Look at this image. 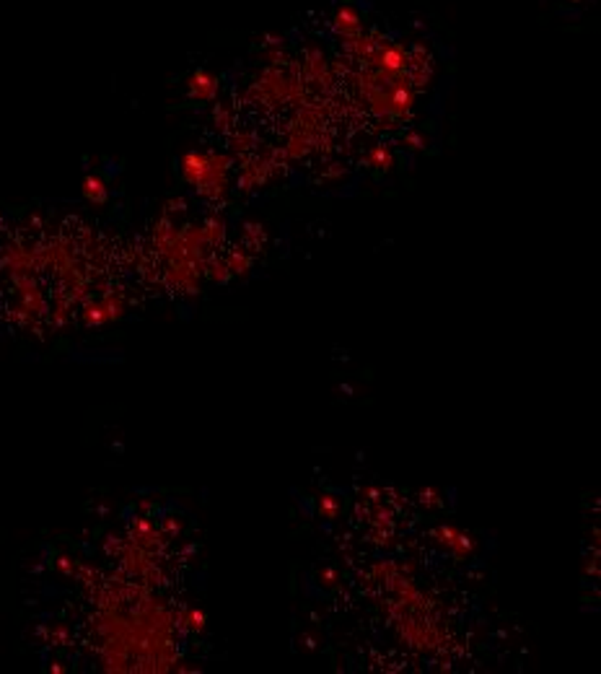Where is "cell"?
Returning a JSON list of instances; mask_svg holds the SVG:
<instances>
[{"label":"cell","instance_id":"6da1fadb","mask_svg":"<svg viewBox=\"0 0 601 674\" xmlns=\"http://www.w3.org/2000/svg\"><path fill=\"white\" fill-rule=\"evenodd\" d=\"M182 171L190 185L200 187L210 177V156L208 153H187L182 161Z\"/></svg>","mask_w":601,"mask_h":674},{"label":"cell","instance_id":"7a4b0ae2","mask_svg":"<svg viewBox=\"0 0 601 674\" xmlns=\"http://www.w3.org/2000/svg\"><path fill=\"white\" fill-rule=\"evenodd\" d=\"M435 537H438V542H441V545L449 547V550L457 555V558L466 555L474 547L472 537H469V534H464V532L454 529V527H441V529L435 532Z\"/></svg>","mask_w":601,"mask_h":674},{"label":"cell","instance_id":"3957f363","mask_svg":"<svg viewBox=\"0 0 601 674\" xmlns=\"http://www.w3.org/2000/svg\"><path fill=\"white\" fill-rule=\"evenodd\" d=\"M190 91H192L194 99L208 102V99L216 97L218 83H216V78H213V75H208V73H194L192 78H190Z\"/></svg>","mask_w":601,"mask_h":674},{"label":"cell","instance_id":"277c9868","mask_svg":"<svg viewBox=\"0 0 601 674\" xmlns=\"http://www.w3.org/2000/svg\"><path fill=\"white\" fill-rule=\"evenodd\" d=\"M335 26H337V32H342L345 37H350V34H358V32H361V16H358V11L350 8V6L340 8V11H337Z\"/></svg>","mask_w":601,"mask_h":674},{"label":"cell","instance_id":"5b68a950","mask_svg":"<svg viewBox=\"0 0 601 674\" xmlns=\"http://www.w3.org/2000/svg\"><path fill=\"white\" fill-rule=\"evenodd\" d=\"M368 159H371V166H378V168H392V164H394V156H392V151L389 148H384V145H378V148H373V151L368 153Z\"/></svg>","mask_w":601,"mask_h":674},{"label":"cell","instance_id":"8992f818","mask_svg":"<svg viewBox=\"0 0 601 674\" xmlns=\"http://www.w3.org/2000/svg\"><path fill=\"white\" fill-rule=\"evenodd\" d=\"M249 267H252V259H249V255L244 252V249H236L231 257H228V270H231V273L244 275Z\"/></svg>","mask_w":601,"mask_h":674},{"label":"cell","instance_id":"52a82bcc","mask_svg":"<svg viewBox=\"0 0 601 674\" xmlns=\"http://www.w3.org/2000/svg\"><path fill=\"white\" fill-rule=\"evenodd\" d=\"M231 270H228V262H221V259H216L213 265H210V278L216 283H225L228 278H231Z\"/></svg>","mask_w":601,"mask_h":674},{"label":"cell","instance_id":"ba28073f","mask_svg":"<svg viewBox=\"0 0 601 674\" xmlns=\"http://www.w3.org/2000/svg\"><path fill=\"white\" fill-rule=\"evenodd\" d=\"M319 511L327 519H335L337 516V501L332 496H321V501H319Z\"/></svg>","mask_w":601,"mask_h":674},{"label":"cell","instance_id":"9c48e42d","mask_svg":"<svg viewBox=\"0 0 601 674\" xmlns=\"http://www.w3.org/2000/svg\"><path fill=\"white\" fill-rule=\"evenodd\" d=\"M86 195H89L91 200H104V187H101V182H99V179H89V182H86Z\"/></svg>","mask_w":601,"mask_h":674},{"label":"cell","instance_id":"30bf717a","mask_svg":"<svg viewBox=\"0 0 601 674\" xmlns=\"http://www.w3.org/2000/svg\"><path fill=\"white\" fill-rule=\"evenodd\" d=\"M233 143V151H247L249 145H252V135H247V133H236V135L231 137Z\"/></svg>","mask_w":601,"mask_h":674},{"label":"cell","instance_id":"8fae6325","mask_svg":"<svg viewBox=\"0 0 601 674\" xmlns=\"http://www.w3.org/2000/svg\"><path fill=\"white\" fill-rule=\"evenodd\" d=\"M187 625L192 627V630H202V627H205V618H202V612H194V610L190 612V615H187Z\"/></svg>","mask_w":601,"mask_h":674},{"label":"cell","instance_id":"7c38bea8","mask_svg":"<svg viewBox=\"0 0 601 674\" xmlns=\"http://www.w3.org/2000/svg\"><path fill=\"white\" fill-rule=\"evenodd\" d=\"M420 501L428 506H441V493H435V490H423V493H420Z\"/></svg>","mask_w":601,"mask_h":674},{"label":"cell","instance_id":"4fadbf2b","mask_svg":"<svg viewBox=\"0 0 601 674\" xmlns=\"http://www.w3.org/2000/svg\"><path fill=\"white\" fill-rule=\"evenodd\" d=\"M407 143H409V148H423L425 140H423L420 135H417V133H409V135H407Z\"/></svg>","mask_w":601,"mask_h":674},{"label":"cell","instance_id":"5bb4252c","mask_svg":"<svg viewBox=\"0 0 601 674\" xmlns=\"http://www.w3.org/2000/svg\"><path fill=\"white\" fill-rule=\"evenodd\" d=\"M324 586H335V573H332V570L324 573Z\"/></svg>","mask_w":601,"mask_h":674}]
</instances>
